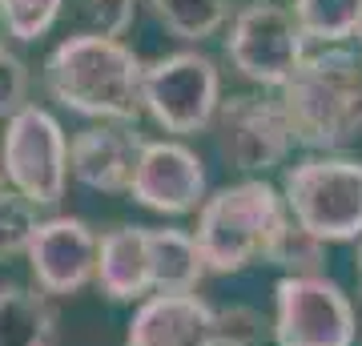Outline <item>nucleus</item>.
<instances>
[{
    "label": "nucleus",
    "instance_id": "obj_1",
    "mask_svg": "<svg viewBox=\"0 0 362 346\" xmlns=\"http://www.w3.org/2000/svg\"><path fill=\"white\" fill-rule=\"evenodd\" d=\"M145 64L117 37L77 33L61 40L45 61V89L61 109L109 125H137Z\"/></svg>",
    "mask_w": 362,
    "mask_h": 346
},
{
    "label": "nucleus",
    "instance_id": "obj_2",
    "mask_svg": "<svg viewBox=\"0 0 362 346\" xmlns=\"http://www.w3.org/2000/svg\"><path fill=\"white\" fill-rule=\"evenodd\" d=\"M294 142L314 154H334L362 133V52L322 49L294 69L278 89Z\"/></svg>",
    "mask_w": 362,
    "mask_h": 346
},
{
    "label": "nucleus",
    "instance_id": "obj_3",
    "mask_svg": "<svg viewBox=\"0 0 362 346\" xmlns=\"http://www.w3.org/2000/svg\"><path fill=\"white\" fill-rule=\"evenodd\" d=\"M286 226H290L286 197L270 181L246 178L206 197V205L197 209L194 238L209 274H242L254 262L270 266V254Z\"/></svg>",
    "mask_w": 362,
    "mask_h": 346
},
{
    "label": "nucleus",
    "instance_id": "obj_4",
    "mask_svg": "<svg viewBox=\"0 0 362 346\" xmlns=\"http://www.w3.org/2000/svg\"><path fill=\"white\" fill-rule=\"evenodd\" d=\"M282 197L290 218L318 242L362 238V161L338 154H310L286 169Z\"/></svg>",
    "mask_w": 362,
    "mask_h": 346
},
{
    "label": "nucleus",
    "instance_id": "obj_5",
    "mask_svg": "<svg viewBox=\"0 0 362 346\" xmlns=\"http://www.w3.org/2000/svg\"><path fill=\"white\" fill-rule=\"evenodd\" d=\"M262 318L250 306H214L202 294H153L133 310L125 346H254Z\"/></svg>",
    "mask_w": 362,
    "mask_h": 346
},
{
    "label": "nucleus",
    "instance_id": "obj_6",
    "mask_svg": "<svg viewBox=\"0 0 362 346\" xmlns=\"http://www.w3.org/2000/svg\"><path fill=\"white\" fill-rule=\"evenodd\" d=\"M354 302L326 274H282L274 286V342L278 346H354Z\"/></svg>",
    "mask_w": 362,
    "mask_h": 346
},
{
    "label": "nucleus",
    "instance_id": "obj_7",
    "mask_svg": "<svg viewBox=\"0 0 362 346\" xmlns=\"http://www.w3.org/2000/svg\"><path fill=\"white\" fill-rule=\"evenodd\" d=\"M4 181L8 190L25 193L37 209H49L65 197L69 185V137L61 121L40 109L25 105L4 125Z\"/></svg>",
    "mask_w": 362,
    "mask_h": 346
},
{
    "label": "nucleus",
    "instance_id": "obj_8",
    "mask_svg": "<svg viewBox=\"0 0 362 346\" xmlns=\"http://www.w3.org/2000/svg\"><path fill=\"white\" fill-rule=\"evenodd\" d=\"M145 113L165 133H202L214 125L221 109V77L218 64L202 52H169L161 61L145 64L141 81Z\"/></svg>",
    "mask_w": 362,
    "mask_h": 346
},
{
    "label": "nucleus",
    "instance_id": "obj_9",
    "mask_svg": "<svg viewBox=\"0 0 362 346\" xmlns=\"http://www.w3.org/2000/svg\"><path fill=\"white\" fill-rule=\"evenodd\" d=\"M226 57L246 81L262 89H282L298 64L306 61V33L298 25L294 8L262 0L233 16Z\"/></svg>",
    "mask_w": 362,
    "mask_h": 346
},
{
    "label": "nucleus",
    "instance_id": "obj_10",
    "mask_svg": "<svg viewBox=\"0 0 362 346\" xmlns=\"http://www.w3.org/2000/svg\"><path fill=\"white\" fill-rule=\"evenodd\" d=\"M209 129H214V145H218L221 161L242 173L278 169L298 145L278 97H254V93L230 97V101H221Z\"/></svg>",
    "mask_w": 362,
    "mask_h": 346
},
{
    "label": "nucleus",
    "instance_id": "obj_11",
    "mask_svg": "<svg viewBox=\"0 0 362 346\" xmlns=\"http://www.w3.org/2000/svg\"><path fill=\"white\" fill-rule=\"evenodd\" d=\"M25 258L37 290H45L49 298H73L89 282H97L101 238L81 218H45Z\"/></svg>",
    "mask_w": 362,
    "mask_h": 346
},
{
    "label": "nucleus",
    "instance_id": "obj_12",
    "mask_svg": "<svg viewBox=\"0 0 362 346\" xmlns=\"http://www.w3.org/2000/svg\"><path fill=\"white\" fill-rule=\"evenodd\" d=\"M129 197L153 214H169V218L189 214L197 205H206V166L181 142H145Z\"/></svg>",
    "mask_w": 362,
    "mask_h": 346
},
{
    "label": "nucleus",
    "instance_id": "obj_13",
    "mask_svg": "<svg viewBox=\"0 0 362 346\" xmlns=\"http://www.w3.org/2000/svg\"><path fill=\"white\" fill-rule=\"evenodd\" d=\"M145 137L133 125H89L69 142V173L97 193H129Z\"/></svg>",
    "mask_w": 362,
    "mask_h": 346
},
{
    "label": "nucleus",
    "instance_id": "obj_14",
    "mask_svg": "<svg viewBox=\"0 0 362 346\" xmlns=\"http://www.w3.org/2000/svg\"><path fill=\"white\" fill-rule=\"evenodd\" d=\"M97 286L109 302H137L153 298V258H149V226H117L101 233L97 258Z\"/></svg>",
    "mask_w": 362,
    "mask_h": 346
},
{
    "label": "nucleus",
    "instance_id": "obj_15",
    "mask_svg": "<svg viewBox=\"0 0 362 346\" xmlns=\"http://www.w3.org/2000/svg\"><path fill=\"white\" fill-rule=\"evenodd\" d=\"M149 258H153V294H197L206 282V258L189 230H153L149 226Z\"/></svg>",
    "mask_w": 362,
    "mask_h": 346
},
{
    "label": "nucleus",
    "instance_id": "obj_16",
    "mask_svg": "<svg viewBox=\"0 0 362 346\" xmlns=\"http://www.w3.org/2000/svg\"><path fill=\"white\" fill-rule=\"evenodd\" d=\"M57 314L45 290L21 282L0 286V346H52Z\"/></svg>",
    "mask_w": 362,
    "mask_h": 346
},
{
    "label": "nucleus",
    "instance_id": "obj_17",
    "mask_svg": "<svg viewBox=\"0 0 362 346\" xmlns=\"http://www.w3.org/2000/svg\"><path fill=\"white\" fill-rule=\"evenodd\" d=\"M294 16L306 40L342 45L362 33V0H294Z\"/></svg>",
    "mask_w": 362,
    "mask_h": 346
},
{
    "label": "nucleus",
    "instance_id": "obj_18",
    "mask_svg": "<svg viewBox=\"0 0 362 346\" xmlns=\"http://www.w3.org/2000/svg\"><path fill=\"white\" fill-rule=\"evenodd\" d=\"M149 8L177 40H206L226 25V0H149Z\"/></svg>",
    "mask_w": 362,
    "mask_h": 346
},
{
    "label": "nucleus",
    "instance_id": "obj_19",
    "mask_svg": "<svg viewBox=\"0 0 362 346\" xmlns=\"http://www.w3.org/2000/svg\"><path fill=\"white\" fill-rule=\"evenodd\" d=\"M40 230L37 205L28 202L25 193L0 190V262L28 254V246Z\"/></svg>",
    "mask_w": 362,
    "mask_h": 346
},
{
    "label": "nucleus",
    "instance_id": "obj_20",
    "mask_svg": "<svg viewBox=\"0 0 362 346\" xmlns=\"http://www.w3.org/2000/svg\"><path fill=\"white\" fill-rule=\"evenodd\" d=\"M65 0H0V25L13 40H37L45 37Z\"/></svg>",
    "mask_w": 362,
    "mask_h": 346
},
{
    "label": "nucleus",
    "instance_id": "obj_21",
    "mask_svg": "<svg viewBox=\"0 0 362 346\" xmlns=\"http://www.w3.org/2000/svg\"><path fill=\"white\" fill-rule=\"evenodd\" d=\"M28 105V69L0 40V117H16Z\"/></svg>",
    "mask_w": 362,
    "mask_h": 346
},
{
    "label": "nucleus",
    "instance_id": "obj_22",
    "mask_svg": "<svg viewBox=\"0 0 362 346\" xmlns=\"http://www.w3.org/2000/svg\"><path fill=\"white\" fill-rule=\"evenodd\" d=\"M133 21V0H93V33L121 37Z\"/></svg>",
    "mask_w": 362,
    "mask_h": 346
},
{
    "label": "nucleus",
    "instance_id": "obj_23",
    "mask_svg": "<svg viewBox=\"0 0 362 346\" xmlns=\"http://www.w3.org/2000/svg\"><path fill=\"white\" fill-rule=\"evenodd\" d=\"M0 190H4V149H0Z\"/></svg>",
    "mask_w": 362,
    "mask_h": 346
},
{
    "label": "nucleus",
    "instance_id": "obj_24",
    "mask_svg": "<svg viewBox=\"0 0 362 346\" xmlns=\"http://www.w3.org/2000/svg\"><path fill=\"white\" fill-rule=\"evenodd\" d=\"M358 290H362V246H358Z\"/></svg>",
    "mask_w": 362,
    "mask_h": 346
},
{
    "label": "nucleus",
    "instance_id": "obj_25",
    "mask_svg": "<svg viewBox=\"0 0 362 346\" xmlns=\"http://www.w3.org/2000/svg\"><path fill=\"white\" fill-rule=\"evenodd\" d=\"M358 37H362V33H358Z\"/></svg>",
    "mask_w": 362,
    "mask_h": 346
}]
</instances>
